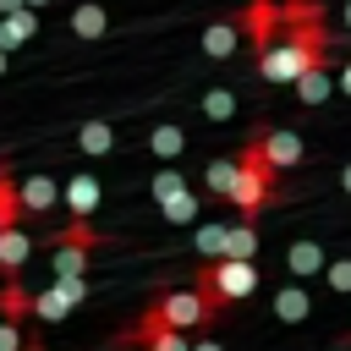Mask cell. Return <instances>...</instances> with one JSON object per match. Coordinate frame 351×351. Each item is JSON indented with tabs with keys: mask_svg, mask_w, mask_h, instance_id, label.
<instances>
[{
	"mask_svg": "<svg viewBox=\"0 0 351 351\" xmlns=\"http://www.w3.org/2000/svg\"><path fill=\"white\" fill-rule=\"evenodd\" d=\"M148 192H154V203H170V197H181V192H192V186H186V170L165 165V170L148 181Z\"/></svg>",
	"mask_w": 351,
	"mask_h": 351,
	"instance_id": "obj_20",
	"label": "cell"
},
{
	"mask_svg": "<svg viewBox=\"0 0 351 351\" xmlns=\"http://www.w3.org/2000/svg\"><path fill=\"white\" fill-rule=\"evenodd\" d=\"M236 165H241V176H236V186H230V208H236L241 219H252V214L269 203V192H274L280 176L263 165V154H258L252 143H241V159H236Z\"/></svg>",
	"mask_w": 351,
	"mask_h": 351,
	"instance_id": "obj_2",
	"label": "cell"
},
{
	"mask_svg": "<svg viewBox=\"0 0 351 351\" xmlns=\"http://www.w3.org/2000/svg\"><path fill=\"white\" fill-rule=\"evenodd\" d=\"M346 33H351V0H346Z\"/></svg>",
	"mask_w": 351,
	"mask_h": 351,
	"instance_id": "obj_32",
	"label": "cell"
},
{
	"mask_svg": "<svg viewBox=\"0 0 351 351\" xmlns=\"http://www.w3.org/2000/svg\"><path fill=\"white\" fill-rule=\"evenodd\" d=\"M247 143L263 154V165L274 170V176H285V170H296L302 159H307V143H302V132H291V126H252L247 132Z\"/></svg>",
	"mask_w": 351,
	"mask_h": 351,
	"instance_id": "obj_4",
	"label": "cell"
},
{
	"mask_svg": "<svg viewBox=\"0 0 351 351\" xmlns=\"http://www.w3.org/2000/svg\"><path fill=\"white\" fill-rule=\"evenodd\" d=\"M71 33H77L82 44H93V38H104V33H110V11H104L99 0H82V5L71 11Z\"/></svg>",
	"mask_w": 351,
	"mask_h": 351,
	"instance_id": "obj_12",
	"label": "cell"
},
{
	"mask_svg": "<svg viewBox=\"0 0 351 351\" xmlns=\"http://www.w3.org/2000/svg\"><path fill=\"white\" fill-rule=\"evenodd\" d=\"M307 313H313V296H307L302 285H280V291H274V318H280V324H302Z\"/></svg>",
	"mask_w": 351,
	"mask_h": 351,
	"instance_id": "obj_15",
	"label": "cell"
},
{
	"mask_svg": "<svg viewBox=\"0 0 351 351\" xmlns=\"http://www.w3.org/2000/svg\"><path fill=\"white\" fill-rule=\"evenodd\" d=\"M49 247H55V258H49L55 280H88V252L110 247V236H104V230H93L88 219H66V230H55V236H49Z\"/></svg>",
	"mask_w": 351,
	"mask_h": 351,
	"instance_id": "obj_1",
	"label": "cell"
},
{
	"mask_svg": "<svg viewBox=\"0 0 351 351\" xmlns=\"http://www.w3.org/2000/svg\"><path fill=\"white\" fill-rule=\"evenodd\" d=\"M252 258H258V225L241 219V225H230V236H225V263H252Z\"/></svg>",
	"mask_w": 351,
	"mask_h": 351,
	"instance_id": "obj_14",
	"label": "cell"
},
{
	"mask_svg": "<svg viewBox=\"0 0 351 351\" xmlns=\"http://www.w3.org/2000/svg\"><path fill=\"white\" fill-rule=\"evenodd\" d=\"M38 5H49V0H27V11H38Z\"/></svg>",
	"mask_w": 351,
	"mask_h": 351,
	"instance_id": "obj_31",
	"label": "cell"
},
{
	"mask_svg": "<svg viewBox=\"0 0 351 351\" xmlns=\"http://www.w3.org/2000/svg\"><path fill=\"white\" fill-rule=\"evenodd\" d=\"M22 346H27V340H22V329L0 318V351H22Z\"/></svg>",
	"mask_w": 351,
	"mask_h": 351,
	"instance_id": "obj_25",
	"label": "cell"
},
{
	"mask_svg": "<svg viewBox=\"0 0 351 351\" xmlns=\"http://www.w3.org/2000/svg\"><path fill=\"white\" fill-rule=\"evenodd\" d=\"M335 82H340V93H346V99H351V60H346V66H340V77H335Z\"/></svg>",
	"mask_w": 351,
	"mask_h": 351,
	"instance_id": "obj_27",
	"label": "cell"
},
{
	"mask_svg": "<svg viewBox=\"0 0 351 351\" xmlns=\"http://www.w3.org/2000/svg\"><path fill=\"white\" fill-rule=\"evenodd\" d=\"M225 236H230V225H219V219H214V225H197L192 247H197L208 263H219V258H225Z\"/></svg>",
	"mask_w": 351,
	"mask_h": 351,
	"instance_id": "obj_21",
	"label": "cell"
},
{
	"mask_svg": "<svg viewBox=\"0 0 351 351\" xmlns=\"http://www.w3.org/2000/svg\"><path fill=\"white\" fill-rule=\"evenodd\" d=\"M181 148H186V132H181V126H154V132H148V154L181 159Z\"/></svg>",
	"mask_w": 351,
	"mask_h": 351,
	"instance_id": "obj_19",
	"label": "cell"
},
{
	"mask_svg": "<svg viewBox=\"0 0 351 351\" xmlns=\"http://www.w3.org/2000/svg\"><path fill=\"white\" fill-rule=\"evenodd\" d=\"M159 214H165V219H176V225H181V219H197V192H181V197L159 203Z\"/></svg>",
	"mask_w": 351,
	"mask_h": 351,
	"instance_id": "obj_24",
	"label": "cell"
},
{
	"mask_svg": "<svg viewBox=\"0 0 351 351\" xmlns=\"http://www.w3.org/2000/svg\"><path fill=\"white\" fill-rule=\"evenodd\" d=\"M82 296H88V280H55L49 291H38V318L60 324L66 313H77V307H82Z\"/></svg>",
	"mask_w": 351,
	"mask_h": 351,
	"instance_id": "obj_6",
	"label": "cell"
},
{
	"mask_svg": "<svg viewBox=\"0 0 351 351\" xmlns=\"http://www.w3.org/2000/svg\"><path fill=\"white\" fill-rule=\"evenodd\" d=\"M16 197H22V214L44 219V214H55V203H60V181H55V176H22Z\"/></svg>",
	"mask_w": 351,
	"mask_h": 351,
	"instance_id": "obj_8",
	"label": "cell"
},
{
	"mask_svg": "<svg viewBox=\"0 0 351 351\" xmlns=\"http://www.w3.org/2000/svg\"><path fill=\"white\" fill-rule=\"evenodd\" d=\"M192 291H203V296H214L219 307L225 302H247L252 291H258V263H197V285Z\"/></svg>",
	"mask_w": 351,
	"mask_h": 351,
	"instance_id": "obj_3",
	"label": "cell"
},
{
	"mask_svg": "<svg viewBox=\"0 0 351 351\" xmlns=\"http://www.w3.org/2000/svg\"><path fill=\"white\" fill-rule=\"evenodd\" d=\"M324 285H329L335 296H351V258H329V269H324Z\"/></svg>",
	"mask_w": 351,
	"mask_h": 351,
	"instance_id": "obj_23",
	"label": "cell"
},
{
	"mask_svg": "<svg viewBox=\"0 0 351 351\" xmlns=\"http://www.w3.org/2000/svg\"><path fill=\"white\" fill-rule=\"evenodd\" d=\"M0 318L16 324V329H22L27 318H38V291H27L22 280H5V285H0Z\"/></svg>",
	"mask_w": 351,
	"mask_h": 351,
	"instance_id": "obj_10",
	"label": "cell"
},
{
	"mask_svg": "<svg viewBox=\"0 0 351 351\" xmlns=\"http://www.w3.org/2000/svg\"><path fill=\"white\" fill-rule=\"evenodd\" d=\"M340 186H346V197H351V159L340 165Z\"/></svg>",
	"mask_w": 351,
	"mask_h": 351,
	"instance_id": "obj_28",
	"label": "cell"
},
{
	"mask_svg": "<svg viewBox=\"0 0 351 351\" xmlns=\"http://www.w3.org/2000/svg\"><path fill=\"white\" fill-rule=\"evenodd\" d=\"M77 148L93 154V159H99V154H115V126H110V121H82V126H77Z\"/></svg>",
	"mask_w": 351,
	"mask_h": 351,
	"instance_id": "obj_17",
	"label": "cell"
},
{
	"mask_svg": "<svg viewBox=\"0 0 351 351\" xmlns=\"http://www.w3.org/2000/svg\"><path fill=\"white\" fill-rule=\"evenodd\" d=\"M99 197H104V186H99V176H88V170H77V176H66V208H71V219H93V208H99Z\"/></svg>",
	"mask_w": 351,
	"mask_h": 351,
	"instance_id": "obj_9",
	"label": "cell"
},
{
	"mask_svg": "<svg viewBox=\"0 0 351 351\" xmlns=\"http://www.w3.org/2000/svg\"><path fill=\"white\" fill-rule=\"evenodd\" d=\"M203 115H208V121H230V115H236V93H230V88H208V93H203Z\"/></svg>",
	"mask_w": 351,
	"mask_h": 351,
	"instance_id": "obj_22",
	"label": "cell"
},
{
	"mask_svg": "<svg viewBox=\"0 0 351 351\" xmlns=\"http://www.w3.org/2000/svg\"><path fill=\"white\" fill-rule=\"evenodd\" d=\"M16 11H27V0H0V16H16Z\"/></svg>",
	"mask_w": 351,
	"mask_h": 351,
	"instance_id": "obj_26",
	"label": "cell"
},
{
	"mask_svg": "<svg viewBox=\"0 0 351 351\" xmlns=\"http://www.w3.org/2000/svg\"><path fill=\"white\" fill-rule=\"evenodd\" d=\"M197 44H203V55H208V60H225V55H236V49L247 44V33H241V22H236V11H230V16H214V22L203 27V38H197Z\"/></svg>",
	"mask_w": 351,
	"mask_h": 351,
	"instance_id": "obj_7",
	"label": "cell"
},
{
	"mask_svg": "<svg viewBox=\"0 0 351 351\" xmlns=\"http://www.w3.org/2000/svg\"><path fill=\"white\" fill-rule=\"evenodd\" d=\"M0 77H5V49H0Z\"/></svg>",
	"mask_w": 351,
	"mask_h": 351,
	"instance_id": "obj_33",
	"label": "cell"
},
{
	"mask_svg": "<svg viewBox=\"0 0 351 351\" xmlns=\"http://www.w3.org/2000/svg\"><path fill=\"white\" fill-rule=\"evenodd\" d=\"M236 176H241V165H236V159H208V170H203V192H208V197H219V203H230Z\"/></svg>",
	"mask_w": 351,
	"mask_h": 351,
	"instance_id": "obj_13",
	"label": "cell"
},
{
	"mask_svg": "<svg viewBox=\"0 0 351 351\" xmlns=\"http://www.w3.org/2000/svg\"><path fill=\"white\" fill-rule=\"evenodd\" d=\"M285 269H291V280H313V274L329 269V247L313 241V236H291L285 241Z\"/></svg>",
	"mask_w": 351,
	"mask_h": 351,
	"instance_id": "obj_5",
	"label": "cell"
},
{
	"mask_svg": "<svg viewBox=\"0 0 351 351\" xmlns=\"http://www.w3.org/2000/svg\"><path fill=\"white\" fill-rule=\"evenodd\" d=\"M38 33V11H16V16H0V49H22L27 38Z\"/></svg>",
	"mask_w": 351,
	"mask_h": 351,
	"instance_id": "obj_16",
	"label": "cell"
},
{
	"mask_svg": "<svg viewBox=\"0 0 351 351\" xmlns=\"http://www.w3.org/2000/svg\"><path fill=\"white\" fill-rule=\"evenodd\" d=\"M27 252H33V241L22 236V225L16 230H0V280H22Z\"/></svg>",
	"mask_w": 351,
	"mask_h": 351,
	"instance_id": "obj_11",
	"label": "cell"
},
{
	"mask_svg": "<svg viewBox=\"0 0 351 351\" xmlns=\"http://www.w3.org/2000/svg\"><path fill=\"white\" fill-rule=\"evenodd\" d=\"M192 351H225V346H219V340H197Z\"/></svg>",
	"mask_w": 351,
	"mask_h": 351,
	"instance_id": "obj_29",
	"label": "cell"
},
{
	"mask_svg": "<svg viewBox=\"0 0 351 351\" xmlns=\"http://www.w3.org/2000/svg\"><path fill=\"white\" fill-rule=\"evenodd\" d=\"M346 346H351V340H346Z\"/></svg>",
	"mask_w": 351,
	"mask_h": 351,
	"instance_id": "obj_34",
	"label": "cell"
},
{
	"mask_svg": "<svg viewBox=\"0 0 351 351\" xmlns=\"http://www.w3.org/2000/svg\"><path fill=\"white\" fill-rule=\"evenodd\" d=\"M22 351H49V346H44V340H38V335H33V340H27V346H22Z\"/></svg>",
	"mask_w": 351,
	"mask_h": 351,
	"instance_id": "obj_30",
	"label": "cell"
},
{
	"mask_svg": "<svg viewBox=\"0 0 351 351\" xmlns=\"http://www.w3.org/2000/svg\"><path fill=\"white\" fill-rule=\"evenodd\" d=\"M335 88H340V82H335V77H329V66H318V71H307V77H302V82H296V99H302V104H307V110H313V104H324V99H329V93H335Z\"/></svg>",
	"mask_w": 351,
	"mask_h": 351,
	"instance_id": "obj_18",
	"label": "cell"
}]
</instances>
